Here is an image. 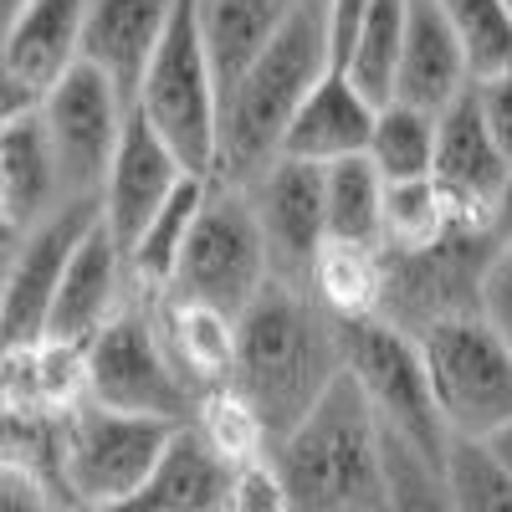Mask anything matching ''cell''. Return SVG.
I'll list each match as a JSON object with an SVG mask.
<instances>
[{"label": "cell", "mask_w": 512, "mask_h": 512, "mask_svg": "<svg viewBox=\"0 0 512 512\" xmlns=\"http://www.w3.org/2000/svg\"><path fill=\"white\" fill-rule=\"evenodd\" d=\"M338 374H344V338L308 287L267 282L262 297L236 318V369L226 390L246 400L267 446L308 420Z\"/></svg>", "instance_id": "6da1fadb"}, {"label": "cell", "mask_w": 512, "mask_h": 512, "mask_svg": "<svg viewBox=\"0 0 512 512\" xmlns=\"http://www.w3.org/2000/svg\"><path fill=\"white\" fill-rule=\"evenodd\" d=\"M333 72L328 47V11L323 0H303L292 21L277 31V41L256 57L241 82L221 98V149H216V175L226 185H251L262 169L282 154V139L313 98V88Z\"/></svg>", "instance_id": "7a4b0ae2"}, {"label": "cell", "mask_w": 512, "mask_h": 512, "mask_svg": "<svg viewBox=\"0 0 512 512\" xmlns=\"http://www.w3.org/2000/svg\"><path fill=\"white\" fill-rule=\"evenodd\" d=\"M287 512H390L384 425L349 374L308 410V420L272 446Z\"/></svg>", "instance_id": "3957f363"}, {"label": "cell", "mask_w": 512, "mask_h": 512, "mask_svg": "<svg viewBox=\"0 0 512 512\" xmlns=\"http://www.w3.org/2000/svg\"><path fill=\"white\" fill-rule=\"evenodd\" d=\"M180 425L113 415L82 400L52 420V487L72 512H118L159 472L164 451L175 446Z\"/></svg>", "instance_id": "277c9868"}, {"label": "cell", "mask_w": 512, "mask_h": 512, "mask_svg": "<svg viewBox=\"0 0 512 512\" xmlns=\"http://www.w3.org/2000/svg\"><path fill=\"white\" fill-rule=\"evenodd\" d=\"M134 113L175 149V159L190 175H200V180L216 175L221 82H216V67H210L205 36H200V21H195V0H180V11L169 21L159 52L144 72Z\"/></svg>", "instance_id": "5b68a950"}, {"label": "cell", "mask_w": 512, "mask_h": 512, "mask_svg": "<svg viewBox=\"0 0 512 512\" xmlns=\"http://www.w3.org/2000/svg\"><path fill=\"white\" fill-rule=\"evenodd\" d=\"M338 338H344V374L354 379V390L364 395V405L384 425V436L400 441L405 451H415L425 466L441 472L451 436L441 425L420 344L410 333L390 328L384 318L338 323Z\"/></svg>", "instance_id": "8992f818"}, {"label": "cell", "mask_w": 512, "mask_h": 512, "mask_svg": "<svg viewBox=\"0 0 512 512\" xmlns=\"http://www.w3.org/2000/svg\"><path fill=\"white\" fill-rule=\"evenodd\" d=\"M82 374H88V405L113 415H139L164 425H190L195 420V390L180 379L169 359L159 323H154V297H134L88 349H82Z\"/></svg>", "instance_id": "52a82bcc"}, {"label": "cell", "mask_w": 512, "mask_h": 512, "mask_svg": "<svg viewBox=\"0 0 512 512\" xmlns=\"http://www.w3.org/2000/svg\"><path fill=\"white\" fill-rule=\"evenodd\" d=\"M267 282H272V262H267V246H262V231H256L246 190L226 185V180H210L195 231H190L185 256H180V272L164 297L241 318L262 297Z\"/></svg>", "instance_id": "ba28073f"}, {"label": "cell", "mask_w": 512, "mask_h": 512, "mask_svg": "<svg viewBox=\"0 0 512 512\" xmlns=\"http://www.w3.org/2000/svg\"><path fill=\"white\" fill-rule=\"evenodd\" d=\"M420 359L431 374V395L451 441H492L512 425V354L502 338L477 318H446L425 328Z\"/></svg>", "instance_id": "9c48e42d"}, {"label": "cell", "mask_w": 512, "mask_h": 512, "mask_svg": "<svg viewBox=\"0 0 512 512\" xmlns=\"http://www.w3.org/2000/svg\"><path fill=\"white\" fill-rule=\"evenodd\" d=\"M497 236L482 221H466L456 226L446 241L425 246V251H405L390 256L384 251V308L379 318L420 338L425 328H436L446 318H466L477 313V297H482V277L497 256Z\"/></svg>", "instance_id": "30bf717a"}, {"label": "cell", "mask_w": 512, "mask_h": 512, "mask_svg": "<svg viewBox=\"0 0 512 512\" xmlns=\"http://www.w3.org/2000/svg\"><path fill=\"white\" fill-rule=\"evenodd\" d=\"M98 216H103L98 200H67L47 221L11 236L6 303H0V354H31L47 344V323H52L62 272L72 262V251L82 246V236L98 226Z\"/></svg>", "instance_id": "8fae6325"}, {"label": "cell", "mask_w": 512, "mask_h": 512, "mask_svg": "<svg viewBox=\"0 0 512 512\" xmlns=\"http://www.w3.org/2000/svg\"><path fill=\"white\" fill-rule=\"evenodd\" d=\"M128 113L134 108H128L113 93V82L103 72H93L88 62H77L57 88L41 98L36 118L47 128V144H52L67 200H103V185H108V169H113Z\"/></svg>", "instance_id": "7c38bea8"}, {"label": "cell", "mask_w": 512, "mask_h": 512, "mask_svg": "<svg viewBox=\"0 0 512 512\" xmlns=\"http://www.w3.org/2000/svg\"><path fill=\"white\" fill-rule=\"evenodd\" d=\"M251 200L256 231H262L272 282L308 287L318 251L328 246V221H323V169L303 159H272L251 185H241Z\"/></svg>", "instance_id": "4fadbf2b"}, {"label": "cell", "mask_w": 512, "mask_h": 512, "mask_svg": "<svg viewBox=\"0 0 512 512\" xmlns=\"http://www.w3.org/2000/svg\"><path fill=\"white\" fill-rule=\"evenodd\" d=\"M134 297L139 292H134V282H128V256H123V246L113 241V231L98 216V226L82 236V246L72 251V262L62 272L52 323H47V344L88 349Z\"/></svg>", "instance_id": "5bb4252c"}, {"label": "cell", "mask_w": 512, "mask_h": 512, "mask_svg": "<svg viewBox=\"0 0 512 512\" xmlns=\"http://www.w3.org/2000/svg\"><path fill=\"white\" fill-rule=\"evenodd\" d=\"M185 180H190V169L175 159V149H169L139 113H128L118 154H113V169H108V185H103V200H98L103 205V226L113 231L123 256H128V246L139 241V231L159 216V205L175 195Z\"/></svg>", "instance_id": "9a60e30c"}, {"label": "cell", "mask_w": 512, "mask_h": 512, "mask_svg": "<svg viewBox=\"0 0 512 512\" xmlns=\"http://www.w3.org/2000/svg\"><path fill=\"white\" fill-rule=\"evenodd\" d=\"M175 11H180V0H88L77 62L103 72L113 82V93L134 108L144 72L159 52L169 21H175Z\"/></svg>", "instance_id": "2e32d148"}, {"label": "cell", "mask_w": 512, "mask_h": 512, "mask_svg": "<svg viewBox=\"0 0 512 512\" xmlns=\"http://www.w3.org/2000/svg\"><path fill=\"white\" fill-rule=\"evenodd\" d=\"M507 159L497 154L477 93H461L446 113H436V164H431V180L451 195L456 210H466L472 221H487L492 205L507 185Z\"/></svg>", "instance_id": "e0dca14e"}, {"label": "cell", "mask_w": 512, "mask_h": 512, "mask_svg": "<svg viewBox=\"0 0 512 512\" xmlns=\"http://www.w3.org/2000/svg\"><path fill=\"white\" fill-rule=\"evenodd\" d=\"M461 93H472V72L456 47V31L441 11V0H405V36L395 67V98L420 113H446Z\"/></svg>", "instance_id": "ac0fdd59"}, {"label": "cell", "mask_w": 512, "mask_h": 512, "mask_svg": "<svg viewBox=\"0 0 512 512\" xmlns=\"http://www.w3.org/2000/svg\"><path fill=\"white\" fill-rule=\"evenodd\" d=\"M82 21H88V0H26V6L0 26V62H6V72L21 77L36 98H47L77 67Z\"/></svg>", "instance_id": "d6986e66"}, {"label": "cell", "mask_w": 512, "mask_h": 512, "mask_svg": "<svg viewBox=\"0 0 512 512\" xmlns=\"http://www.w3.org/2000/svg\"><path fill=\"white\" fill-rule=\"evenodd\" d=\"M374 118H379V108L333 67L313 88V98L297 108L277 159H303V164H318V169H328L338 159H359V154H369Z\"/></svg>", "instance_id": "ffe728a7"}, {"label": "cell", "mask_w": 512, "mask_h": 512, "mask_svg": "<svg viewBox=\"0 0 512 512\" xmlns=\"http://www.w3.org/2000/svg\"><path fill=\"white\" fill-rule=\"evenodd\" d=\"M154 323H159V338H164L169 359H175L180 379L195 390V400L226 390L231 369H236V318L216 308L175 303V297H154Z\"/></svg>", "instance_id": "44dd1931"}, {"label": "cell", "mask_w": 512, "mask_h": 512, "mask_svg": "<svg viewBox=\"0 0 512 512\" xmlns=\"http://www.w3.org/2000/svg\"><path fill=\"white\" fill-rule=\"evenodd\" d=\"M297 6H303V0H195V21H200V36H205L210 67H216L221 98L277 41V31L292 21Z\"/></svg>", "instance_id": "7402d4cb"}, {"label": "cell", "mask_w": 512, "mask_h": 512, "mask_svg": "<svg viewBox=\"0 0 512 512\" xmlns=\"http://www.w3.org/2000/svg\"><path fill=\"white\" fill-rule=\"evenodd\" d=\"M0 175H6V205H11V231L16 236L36 221H47L57 205H67L47 128H41L36 113L0 134Z\"/></svg>", "instance_id": "603a6c76"}, {"label": "cell", "mask_w": 512, "mask_h": 512, "mask_svg": "<svg viewBox=\"0 0 512 512\" xmlns=\"http://www.w3.org/2000/svg\"><path fill=\"white\" fill-rule=\"evenodd\" d=\"M205 190H210V180L190 175L175 195L159 205V216L139 231V241L128 246V282H134L139 297H164L169 292V282H175V272H180L185 241L195 231V216L205 205Z\"/></svg>", "instance_id": "cb8c5ba5"}, {"label": "cell", "mask_w": 512, "mask_h": 512, "mask_svg": "<svg viewBox=\"0 0 512 512\" xmlns=\"http://www.w3.org/2000/svg\"><path fill=\"white\" fill-rule=\"evenodd\" d=\"M308 292L333 323L379 318V308H384V251L328 241L318 251V262H313Z\"/></svg>", "instance_id": "d4e9b609"}, {"label": "cell", "mask_w": 512, "mask_h": 512, "mask_svg": "<svg viewBox=\"0 0 512 512\" xmlns=\"http://www.w3.org/2000/svg\"><path fill=\"white\" fill-rule=\"evenodd\" d=\"M323 221L338 246H374L384 251V175L359 154L323 169Z\"/></svg>", "instance_id": "484cf974"}, {"label": "cell", "mask_w": 512, "mask_h": 512, "mask_svg": "<svg viewBox=\"0 0 512 512\" xmlns=\"http://www.w3.org/2000/svg\"><path fill=\"white\" fill-rule=\"evenodd\" d=\"M472 216L451 205V195L436 180H405V185H384V251L405 256V251H425L446 241L456 226H466ZM487 226V221H482Z\"/></svg>", "instance_id": "4316f807"}, {"label": "cell", "mask_w": 512, "mask_h": 512, "mask_svg": "<svg viewBox=\"0 0 512 512\" xmlns=\"http://www.w3.org/2000/svg\"><path fill=\"white\" fill-rule=\"evenodd\" d=\"M384 185H405V180H431L436 164V113H420L410 103H384L369 134L364 154Z\"/></svg>", "instance_id": "83f0119b"}, {"label": "cell", "mask_w": 512, "mask_h": 512, "mask_svg": "<svg viewBox=\"0 0 512 512\" xmlns=\"http://www.w3.org/2000/svg\"><path fill=\"white\" fill-rule=\"evenodd\" d=\"M400 36H405V0H374L359 36H354V47H349V57H344V67H338L374 108H384L395 98Z\"/></svg>", "instance_id": "f1b7e54d"}, {"label": "cell", "mask_w": 512, "mask_h": 512, "mask_svg": "<svg viewBox=\"0 0 512 512\" xmlns=\"http://www.w3.org/2000/svg\"><path fill=\"white\" fill-rule=\"evenodd\" d=\"M441 11L456 31V47L466 57V72L477 82L512 77V11L507 0H441Z\"/></svg>", "instance_id": "f546056e"}, {"label": "cell", "mask_w": 512, "mask_h": 512, "mask_svg": "<svg viewBox=\"0 0 512 512\" xmlns=\"http://www.w3.org/2000/svg\"><path fill=\"white\" fill-rule=\"evenodd\" d=\"M451 512H512V477L482 441H451L441 461Z\"/></svg>", "instance_id": "4dcf8cb0"}, {"label": "cell", "mask_w": 512, "mask_h": 512, "mask_svg": "<svg viewBox=\"0 0 512 512\" xmlns=\"http://www.w3.org/2000/svg\"><path fill=\"white\" fill-rule=\"evenodd\" d=\"M190 425H195V436L221 456V466H241V461H256V456H272V446L262 436V425H256V415L231 390L205 395L195 405V420Z\"/></svg>", "instance_id": "1f68e13d"}, {"label": "cell", "mask_w": 512, "mask_h": 512, "mask_svg": "<svg viewBox=\"0 0 512 512\" xmlns=\"http://www.w3.org/2000/svg\"><path fill=\"white\" fill-rule=\"evenodd\" d=\"M384 477H390V512H451L441 472L390 436H384Z\"/></svg>", "instance_id": "d6a6232c"}, {"label": "cell", "mask_w": 512, "mask_h": 512, "mask_svg": "<svg viewBox=\"0 0 512 512\" xmlns=\"http://www.w3.org/2000/svg\"><path fill=\"white\" fill-rule=\"evenodd\" d=\"M221 512H287V492H282V477H277L272 456L226 466Z\"/></svg>", "instance_id": "836d02e7"}, {"label": "cell", "mask_w": 512, "mask_h": 512, "mask_svg": "<svg viewBox=\"0 0 512 512\" xmlns=\"http://www.w3.org/2000/svg\"><path fill=\"white\" fill-rule=\"evenodd\" d=\"M0 512H72L47 472L26 461H0Z\"/></svg>", "instance_id": "e575fe53"}, {"label": "cell", "mask_w": 512, "mask_h": 512, "mask_svg": "<svg viewBox=\"0 0 512 512\" xmlns=\"http://www.w3.org/2000/svg\"><path fill=\"white\" fill-rule=\"evenodd\" d=\"M477 318L502 338V349L512 354V251L492 256V267L482 277V297H477Z\"/></svg>", "instance_id": "d590c367"}, {"label": "cell", "mask_w": 512, "mask_h": 512, "mask_svg": "<svg viewBox=\"0 0 512 512\" xmlns=\"http://www.w3.org/2000/svg\"><path fill=\"white\" fill-rule=\"evenodd\" d=\"M477 108H482V123L497 144V154L507 159L512 169V77H497V82H477Z\"/></svg>", "instance_id": "8d00e7d4"}, {"label": "cell", "mask_w": 512, "mask_h": 512, "mask_svg": "<svg viewBox=\"0 0 512 512\" xmlns=\"http://www.w3.org/2000/svg\"><path fill=\"white\" fill-rule=\"evenodd\" d=\"M374 0H323V11H328V47H333V67H344L349 47H354V36L364 26Z\"/></svg>", "instance_id": "74e56055"}, {"label": "cell", "mask_w": 512, "mask_h": 512, "mask_svg": "<svg viewBox=\"0 0 512 512\" xmlns=\"http://www.w3.org/2000/svg\"><path fill=\"white\" fill-rule=\"evenodd\" d=\"M41 108V98L26 88L21 77H11L6 72V62H0V134H6L11 123H21V118H31Z\"/></svg>", "instance_id": "f35d334b"}, {"label": "cell", "mask_w": 512, "mask_h": 512, "mask_svg": "<svg viewBox=\"0 0 512 512\" xmlns=\"http://www.w3.org/2000/svg\"><path fill=\"white\" fill-rule=\"evenodd\" d=\"M487 226H492L497 246H502V251H512V175H507V185H502V195H497V205H492Z\"/></svg>", "instance_id": "ab89813d"}, {"label": "cell", "mask_w": 512, "mask_h": 512, "mask_svg": "<svg viewBox=\"0 0 512 512\" xmlns=\"http://www.w3.org/2000/svg\"><path fill=\"white\" fill-rule=\"evenodd\" d=\"M482 446H487V451L497 456V466H502V472L512 477V425H507V431H497L492 441H482Z\"/></svg>", "instance_id": "60d3db41"}, {"label": "cell", "mask_w": 512, "mask_h": 512, "mask_svg": "<svg viewBox=\"0 0 512 512\" xmlns=\"http://www.w3.org/2000/svg\"><path fill=\"white\" fill-rule=\"evenodd\" d=\"M0 236H16L11 231V205H6V175H0Z\"/></svg>", "instance_id": "b9f144b4"}, {"label": "cell", "mask_w": 512, "mask_h": 512, "mask_svg": "<svg viewBox=\"0 0 512 512\" xmlns=\"http://www.w3.org/2000/svg\"><path fill=\"white\" fill-rule=\"evenodd\" d=\"M6 262H11V236H0V303H6Z\"/></svg>", "instance_id": "7bdbcfd3"}, {"label": "cell", "mask_w": 512, "mask_h": 512, "mask_svg": "<svg viewBox=\"0 0 512 512\" xmlns=\"http://www.w3.org/2000/svg\"><path fill=\"white\" fill-rule=\"evenodd\" d=\"M21 6H26V0H0V26H6V21H11Z\"/></svg>", "instance_id": "ee69618b"}, {"label": "cell", "mask_w": 512, "mask_h": 512, "mask_svg": "<svg viewBox=\"0 0 512 512\" xmlns=\"http://www.w3.org/2000/svg\"><path fill=\"white\" fill-rule=\"evenodd\" d=\"M507 11H512V0H507Z\"/></svg>", "instance_id": "f6af8a7d"}]
</instances>
